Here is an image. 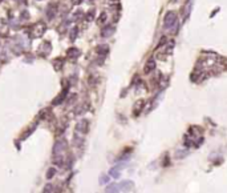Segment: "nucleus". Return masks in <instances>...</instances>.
Masks as SVG:
<instances>
[{"instance_id":"1","label":"nucleus","mask_w":227,"mask_h":193,"mask_svg":"<svg viewBox=\"0 0 227 193\" xmlns=\"http://www.w3.org/2000/svg\"><path fill=\"white\" fill-rule=\"evenodd\" d=\"M47 31V24L44 22H37L36 24H33L32 30H31V35H33V38H40Z\"/></svg>"},{"instance_id":"2","label":"nucleus","mask_w":227,"mask_h":193,"mask_svg":"<svg viewBox=\"0 0 227 193\" xmlns=\"http://www.w3.org/2000/svg\"><path fill=\"white\" fill-rule=\"evenodd\" d=\"M175 20H177V15L174 12H167L163 17V27L166 30H170L174 24H175Z\"/></svg>"},{"instance_id":"3","label":"nucleus","mask_w":227,"mask_h":193,"mask_svg":"<svg viewBox=\"0 0 227 193\" xmlns=\"http://www.w3.org/2000/svg\"><path fill=\"white\" fill-rule=\"evenodd\" d=\"M65 148H67V141H65V139H60V140H57V141L55 142L52 153H53V156L61 155V153L64 152Z\"/></svg>"},{"instance_id":"4","label":"nucleus","mask_w":227,"mask_h":193,"mask_svg":"<svg viewBox=\"0 0 227 193\" xmlns=\"http://www.w3.org/2000/svg\"><path fill=\"white\" fill-rule=\"evenodd\" d=\"M89 125H91V123H89L88 120L78 121V123L76 124V132H77V133H81V134L88 133L89 132Z\"/></svg>"},{"instance_id":"5","label":"nucleus","mask_w":227,"mask_h":193,"mask_svg":"<svg viewBox=\"0 0 227 193\" xmlns=\"http://www.w3.org/2000/svg\"><path fill=\"white\" fill-rule=\"evenodd\" d=\"M154 69H155V60H154V57H150V59L146 61V64H145L144 72L146 73V75H149V73H152Z\"/></svg>"},{"instance_id":"6","label":"nucleus","mask_w":227,"mask_h":193,"mask_svg":"<svg viewBox=\"0 0 227 193\" xmlns=\"http://www.w3.org/2000/svg\"><path fill=\"white\" fill-rule=\"evenodd\" d=\"M68 91H69V87H65V88L62 89V92H61V93H60L59 96H57L56 99L53 100V103H52V104H53V105H59V104H61V103L65 100V97H67Z\"/></svg>"},{"instance_id":"7","label":"nucleus","mask_w":227,"mask_h":193,"mask_svg":"<svg viewBox=\"0 0 227 193\" xmlns=\"http://www.w3.org/2000/svg\"><path fill=\"white\" fill-rule=\"evenodd\" d=\"M144 107H145V100L144 99H139L138 101L134 104V111H133V115L134 116H138L139 113L142 112V109H144Z\"/></svg>"},{"instance_id":"8","label":"nucleus","mask_w":227,"mask_h":193,"mask_svg":"<svg viewBox=\"0 0 227 193\" xmlns=\"http://www.w3.org/2000/svg\"><path fill=\"white\" fill-rule=\"evenodd\" d=\"M64 57H56V59H53V61H52V65H53V68L56 71H61L62 67H64Z\"/></svg>"},{"instance_id":"9","label":"nucleus","mask_w":227,"mask_h":193,"mask_svg":"<svg viewBox=\"0 0 227 193\" xmlns=\"http://www.w3.org/2000/svg\"><path fill=\"white\" fill-rule=\"evenodd\" d=\"M56 12H57V6L56 4H49L48 8H47V17H48L49 20H52L55 16H56Z\"/></svg>"},{"instance_id":"10","label":"nucleus","mask_w":227,"mask_h":193,"mask_svg":"<svg viewBox=\"0 0 227 193\" xmlns=\"http://www.w3.org/2000/svg\"><path fill=\"white\" fill-rule=\"evenodd\" d=\"M118 186H120V189L122 190V192H130V190L133 189L134 184L131 181H122L121 184H118Z\"/></svg>"},{"instance_id":"11","label":"nucleus","mask_w":227,"mask_h":193,"mask_svg":"<svg viewBox=\"0 0 227 193\" xmlns=\"http://www.w3.org/2000/svg\"><path fill=\"white\" fill-rule=\"evenodd\" d=\"M113 33H114V27H113V25H110V24H108L106 27L101 31V36H102V38H109V36H112Z\"/></svg>"},{"instance_id":"12","label":"nucleus","mask_w":227,"mask_h":193,"mask_svg":"<svg viewBox=\"0 0 227 193\" xmlns=\"http://www.w3.org/2000/svg\"><path fill=\"white\" fill-rule=\"evenodd\" d=\"M108 52H109V47L105 46V44H100V46L96 48V53L98 55V56H105Z\"/></svg>"},{"instance_id":"13","label":"nucleus","mask_w":227,"mask_h":193,"mask_svg":"<svg viewBox=\"0 0 227 193\" xmlns=\"http://www.w3.org/2000/svg\"><path fill=\"white\" fill-rule=\"evenodd\" d=\"M67 56L70 57V59H77L78 56H80V49L75 48V47H72V48H69L67 51Z\"/></svg>"},{"instance_id":"14","label":"nucleus","mask_w":227,"mask_h":193,"mask_svg":"<svg viewBox=\"0 0 227 193\" xmlns=\"http://www.w3.org/2000/svg\"><path fill=\"white\" fill-rule=\"evenodd\" d=\"M73 144H75L76 147H81V145L84 144L83 134H81V133H77V132H76V133L73 134Z\"/></svg>"},{"instance_id":"15","label":"nucleus","mask_w":227,"mask_h":193,"mask_svg":"<svg viewBox=\"0 0 227 193\" xmlns=\"http://www.w3.org/2000/svg\"><path fill=\"white\" fill-rule=\"evenodd\" d=\"M118 190H120V186H118L117 184H110L106 186V190H105V192L106 193H117Z\"/></svg>"},{"instance_id":"16","label":"nucleus","mask_w":227,"mask_h":193,"mask_svg":"<svg viewBox=\"0 0 227 193\" xmlns=\"http://www.w3.org/2000/svg\"><path fill=\"white\" fill-rule=\"evenodd\" d=\"M106 19H108L106 12H101V14H100V16L97 17V24H104V23L106 22Z\"/></svg>"},{"instance_id":"17","label":"nucleus","mask_w":227,"mask_h":193,"mask_svg":"<svg viewBox=\"0 0 227 193\" xmlns=\"http://www.w3.org/2000/svg\"><path fill=\"white\" fill-rule=\"evenodd\" d=\"M121 166H114V168H112L110 169V172H109V174L112 177H114V179H117V177H120V172H118V169H120Z\"/></svg>"},{"instance_id":"18","label":"nucleus","mask_w":227,"mask_h":193,"mask_svg":"<svg viewBox=\"0 0 227 193\" xmlns=\"http://www.w3.org/2000/svg\"><path fill=\"white\" fill-rule=\"evenodd\" d=\"M36 125H37V123H35V124H33V125H32V126H29V129H28V131H27V132H25V133H24V134H23V136H22V140H25V139H27V137H28V136H29V134H31V133H32V132H33V131H35V128H36Z\"/></svg>"},{"instance_id":"19","label":"nucleus","mask_w":227,"mask_h":193,"mask_svg":"<svg viewBox=\"0 0 227 193\" xmlns=\"http://www.w3.org/2000/svg\"><path fill=\"white\" fill-rule=\"evenodd\" d=\"M84 17H85V20H86V22H92V20L94 19V11L92 9V11L86 12V14H85V16H84Z\"/></svg>"},{"instance_id":"20","label":"nucleus","mask_w":227,"mask_h":193,"mask_svg":"<svg viewBox=\"0 0 227 193\" xmlns=\"http://www.w3.org/2000/svg\"><path fill=\"white\" fill-rule=\"evenodd\" d=\"M56 174V168H49L48 169V172H47V179L48 180H51L52 177Z\"/></svg>"},{"instance_id":"21","label":"nucleus","mask_w":227,"mask_h":193,"mask_svg":"<svg viewBox=\"0 0 227 193\" xmlns=\"http://www.w3.org/2000/svg\"><path fill=\"white\" fill-rule=\"evenodd\" d=\"M83 17H84V14L81 11H77L73 14V20H75V22H78V20L83 19Z\"/></svg>"},{"instance_id":"22","label":"nucleus","mask_w":227,"mask_h":193,"mask_svg":"<svg viewBox=\"0 0 227 193\" xmlns=\"http://www.w3.org/2000/svg\"><path fill=\"white\" fill-rule=\"evenodd\" d=\"M43 193H53V185L52 184H47L43 189Z\"/></svg>"},{"instance_id":"23","label":"nucleus","mask_w":227,"mask_h":193,"mask_svg":"<svg viewBox=\"0 0 227 193\" xmlns=\"http://www.w3.org/2000/svg\"><path fill=\"white\" fill-rule=\"evenodd\" d=\"M88 83H89V85H91V87H94V85H96V84H97V80H96V77H94V75H89Z\"/></svg>"},{"instance_id":"24","label":"nucleus","mask_w":227,"mask_h":193,"mask_svg":"<svg viewBox=\"0 0 227 193\" xmlns=\"http://www.w3.org/2000/svg\"><path fill=\"white\" fill-rule=\"evenodd\" d=\"M77 33H78V28H77V27H75L72 31H70V40H72V41L75 40V39L77 38Z\"/></svg>"},{"instance_id":"25","label":"nucleus","mask_w":227,"mask_h":193,"mask_svg":"<svg viewBox=\"0 0 227 193\" xmlns=\"http://www.w3.org/2000/svg\"><path fill=\"white\" fill-rule=\"evenodd\" d=\"M109 182V176H105V174H102L101 177H100V184L101 185H105Z\"/></svg>"},{"instance_id":"26","label":"nucleus","mask_w":227,"mask_h":193,"mask_svg":"<svg viewBox=\"0 0 227 193\" xmlns=\"http://www.w3.org/2000/svg\"><path fill=\"white\" fill-rule=\"evenodd\" d=\"M48 113H49V109H48V108H47V109H43V111L40 112V115H39V119H47Z\"/></svg>"},{"instance_id":"27","label":"nucleus","mask_w":227,"mask_h":193,"mask_svg":"<svg viewBox=\"0 0 227 193\" xmlns=\"http://www.w3.org/2000/svg\"><path fill=\"white\" fill-rule=\"evenodd\" d=\"M163 44H166V38H165V36H163V38L159 40V43H158L157 48H161V47H163Z\"/></svg>"},{"instance_id":"28","label":"nucleus","mask_w":227,"mask_h":193,"mask_svg":"<svg viewBox=\"0 0 227 193\" xmlns=\"http://www.w3.org/2000/svg\"><path fill=\"white\" fill-rule=\"evenodd\" d=\"M20 17H22V19H25V20H27L28 17H29V15H28L27 11H24V12H22V16H20Z\"/></svg>"},{"instance_id":"29","label":"nucleus","mask_w":227,"mask_h":193,"mask_svg":"<svg viewBox=\"0 0 227 193\" xmlns=\"http://www.w3.org/2000/svg\"><path fill=\"white\" fill-rule=\"evenodd\" d=\"M72 3L73 4H77V6H78V4L83 3V0H72Z\"/></svg>"},{"instance_id":"30","label":"nucleus","mask_w":227,"mask_h":193,"mask_svg":"<svg viewBox=\"0 0 227 193\" xmlns=\"http://www.w3.org/2000/svg\"><path fill=\"white\" fill-rule=\"evenodd\" d=\"M109 1H112V3H114V1H117V0H109Z\"/></svg>"},{"instance_id":"31","label":"nucleus","mask_w":227,"mask_h":193,"mask_svg":"<svg viewBox=\"0 0 227 193\" xmlns=\"http://www.w3.org/2000/svg\"><path fill=\"white\" fill-rule=\"evenodd\" d=\"M91 1H93V0H91Z\"/></svg>"}]
</instances>
